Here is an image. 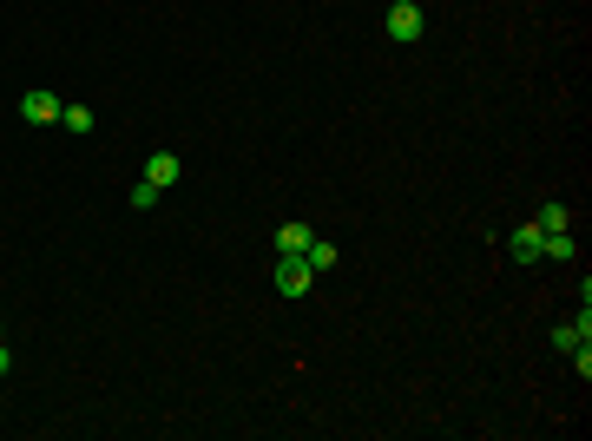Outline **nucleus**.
<instances>
[{"mask_svg": "<svg viewBox=\"0 0 592 441\" xmlns=\"http://www.w3.org/2000/svg\"><path fill=\"white\" fill-rule=\"evenodd\" d=\"M389 40H421V7L415 0H395L389 7Z\"/></svg>", "mask_w": 592, "mask_h": 441, "instance_id": "3", "label": "nucleus"}, {"mask_svg": "<svg viewBox=\"0 0 592 441\" xmlns=\"http://www.w3.org/2000/svg\"><path fill=\"white\" fill-rule=\"evenodd\" d=\"M310 237H316L310 224H283V231H277V251L283 257H303V251H310Z\"/></svg>", "mask_w": 592, "mask_h": 441, "instance_id": "6", "label": "nucleus"}, {"mask_svg": "<svg viewBox=\"0 0 592 441\" xmlns=\"http://www.w3.org/2000/svg\"><path fill=\"white\" fill-rule=\"evenodd\" d=\"M158 205V185H145V178H139V185H132V211H152Z\"/></svg>", "mask_w": 592, "mask_h": 441, "instance_id": "11", "label": "nucleus"}, {"mask_svg": "<svg viewBox=\"0 0 592 441\" xmlns=\"http://www.w3.org/2000/svg\"><path fill=\"white\" fill-rule=\"evenodd\" d=\"M310 284H316L310 257H283V264H277V290H283V297H303Z\"/></svg>", "mask_w": 592, "mask_h": 441, "instance_id": "2", "label": "nucleus"}, {"mask_svg": "<svg viewBox=\"0 0 592 441\" xmlns=\"http://www.w3.org/2000/svg\"><path fill=\"white\" fill-rule=\"evenodd\" d=\"M178 172H185V165H178V152L145 158V185H158V191H172V185H178Z\"/></svg>", "mask_w": 592, "mask_h": 441, "instance_id": "5", "label": "nucleus"}, {"mask_svg": "<svg viewBox=\"0 0 592 441\" xmlns=\"http://www.w3.org/2000/svg\"><path fill=\"white\" fill-rule=\"evenodd\" d=\"M533 224H540V231H566V205H560V198H546V205L533 211Z\"/></svg>", "mask_w": 592, "mask_h": 441, "instance_id": "9", "label": "nucleus"}, {"mask_svg": "<svg viewBox=\"0 0 592 441\" xmlns=\"http://www.w3.org/2000/svg\"><path fill=\"white\" fill-rule=\"evenodd\" d=\"M7 369H14V356H7V343H0V376H7Z\"/></svg>", "mask_w": 592, "mask_h": 441, "instance_id": "12", "label": "nucleus"}, {"mask_svg": "<svg viewBox=\"0 0 592 441\" xmlns=\"http://www.w3.org/2000/svg\"><path fill=\"white\" fill-rule=\"evenodd\" d=\"M303 257H310V270H336V264H343L336 237H310V251H303Z\"/></svg>", "mask_w": 592, "mask_h": 441, "instance_id": "8", "label": "nucleus"}, {"mask_svg": "<svg viewBox=\"0 0 592 441\" xmlns=\"http://www.w3.org/2000/svg\"><path fill=\"white\" fill-rule=\"evenodd\" d=\"M540 257H553V264H573V257H579V244H573L566 231H546V237H540Z\"/></svg>", "mask_w": 592, "mask_h": 441, "instance_id": "7", "label": "nucleus"}, {"mask_svg": "<svg viewBox=\"0 0 592 441\" xmlns=\"http://www.w3.org/2000/svg\"><path fill=\"white\" fill-rule=\"evenodd\" d=\"M540 237H546V231H540V224H533V218L520 224L514 237H507V251H514V264H540Z\"/></svg>", "mask_w": 592, "mask_h": 441, "instance_id": "4", "label": "nucleus"}, {"mask_svg": "<svg viewBox=\"0 0 592 441\" xmlns=\"http://www.w3.org/2000/svg\"><path fill=\"white\" fill-rule=\"evenodd\" d=\"M60 112H66V99H53L47 86L20 93V119H27V126H60Z\"/></svg>", "mask_w": 592, "mask_h": 441, "instance_id": "1", "label": "nucleus"}, {"mask_svg": "<svg viewBox=\"0 0 592 441\" xmlns=\"http://www.w3.org/2000/svg\"><path fill=\"white\" fill-rule=\"evenodd\" d=\"M60 126H66V132H93V106H66Z\"/></svg>", "mask_w": 592, "mask_h": 441, "instance_id": "10", "label": "nucleus"}]
</instances>
